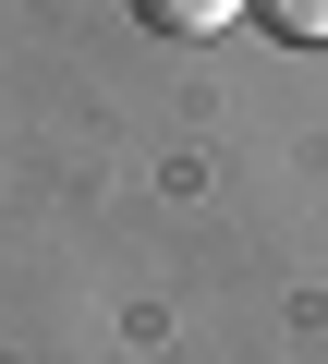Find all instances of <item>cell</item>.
<instances>
[{
  "label": "cell",
  "instance_id": "7a4b0ae2",
  "mask_svg": "<svg viewBox=\"0 0 328 364\" xmlns=\"http://www.w3.org/2000/svg\"><path fill=\"white\" fill-rule=\"evenodd\" d=\"M243 13H255L280 49H328V0H243Z\"/></svg>",
  "mask_w": 328,
  "mask_h": 364
},
{
  "label": "cell",
  "instance_id": "6da1fadb",
  "mask_svg": "<svg viewBox=\"0 0 328 364\" xmlns=\"http://www.w3.org/2000/svg\"><path fill=\"white\" fill-rule=\"evenodd\" d=\"M122 13H134L146 37H183V49H195V37H219V25L243 13V0H122Z\"/></svg>",
  "mask_w": 328,
  "mask_h": 364
}]
</instances>
